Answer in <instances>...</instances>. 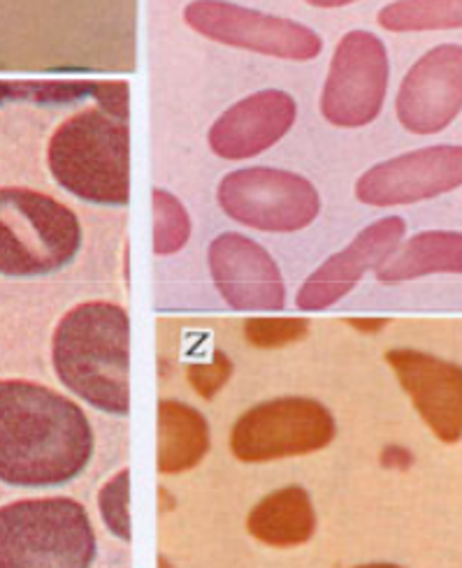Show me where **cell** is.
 <instances>
[{"mask_svg":"<svg viewBox=\"0 0 462 568\" xmlns=\"http://www.w3.org/2000/svg\"><path fill=\"white\" fill-rule=\"evenodd\" d=\"M210 423L202 413L179 399H161L157 408V471L182 476L208 457Z\"/></svg>","mask_w":462,"mask_h":568,"instance_id":"17","label":"cell"},{"mask_svg":"<svg viewBox=\"0 0 462 568\" xmlns=\"http://www.w3.org/2000/svg\"><path fill=\"white\" fill-rule=\"evenodd\" d=\"M414 459H416L414 453L404 448V446H389V448H383V453H381V464L386 469H393V471L412 469Z\"/></svg>","mask_w":462,"mask_h":568,"instance_id":"26","label":"cell"},{"mask_svg":"<svg viewBox=\"0 0 462 568\" xmlns=\"http://www.w3.org/2000/svg\"><path fill=\"white\" fill-rule=\"evenodd\" d=\"M353 568H406V566L393 564V561H370V564H358Z\"/></svg>","mask_w":462,"mask_h":568,"instance_id":"29","label":"cell"},{"mask_svg":"<svg viewBox=\"0 0 462 568\" xmlns=\"http://www.w3.org/2000/svg\"><path fill=\"white\" fill-rule=\"evenodd\" d=\"M98 515L106 529L131 544L133 540V525H131V469L123 467L117 474H112L98 489Z\"/></svg>","mask_w":462,"mask_h":568,"instance_id":"21","label":"cell"},{"mask_svg":"<svg viewBox=\"0 0 462 568\" xmlns=\"http://www.w3.org/2000/svg\"><path fill=\"white\" fill-rule=\"evenodd\" d=\"M214 288L235 312H279L287 283L272 253L240 232H223L208 248Z\"/></svg>","mask_w":462,"mask_h":568,"instance_id":"13","label":"cell"},{"mask_svg":"<svg viewBox=\"0 0 462 568\" xmlns=\"http://www.w3.org/2000/svg\"><path fill=\"white\" fill-rule=\"evenodd\" d=\"M346 323L361 334H379L381 329H386L391 325L389 318H349Z\"/></svg>","mask_w":462,"mask_h":568,"instance_id":"27","label":"cell"},{"mask_svg":"<svg viewBox=\"0 0 462 568\" xmlns=\"http://www.w3.org/2000/svg\"><path fill=\"white\" fill-rule=\"evenodd\" d=\"M406 237V221L402 216H383L358 235L304 278L295 295V306L302 312H323L342 302L368 272H376Z\"/></svg>","mask_w":462,"mask_h":568,"instance_id":"14","label":"cell"},{"mask_svg":"<svg viewBox=\"0 0 462 568\" xmlns=\"http://www.w3.org/2000/svg\"><path fill=\"white\" fill-rule=\"evenodd\" d=\"M98 538L87 508L70 497L0 506V568H91Z\"/></svg>","mask_w":462,"mask_h":568,"instance_id":"4","label":"cell"},{"mask_svg":"<svg viewBox=\"0 0 462 568\" xmlns=\"http://www.w3.org/2000/svg\"><path fill=\"white\" fill-rule=\"evenodd\" d=\"M89 84H61V82H49V84H40V82H0V102L10 100V98H31V100H68V98H77L80 89H87Z\"/></svg>","mask_w":462,"mask_h":568,"instance_id":"24","label":"cell"},{"mask_svg":"<svg viewBox=\"0 0 462 568\" xmlns=\"http://www.w3.org/2000/svg\"><path fill=\"white\" fill-rule=\"evenodd\" d=\"M381 283H406L428 276H462V230H423L395 248L376 272Z\"/></svg>","mask_w":462,"mask_h":568,"instance_id":"18","label":"cell"},{"mask_svg":"<svg viewBox=\"0 0 462 568\" xmlns=\"http://www.w3.org/2000/svg\"><path fill=\"white\" fill-rule=\"evenodd\" d=\"M247 531L274 550L310 544L317 534V508L310 493L300 485L274 489L249 510Z\"/></svg>","mask_w":462,"mask_h":568,"instance_id":"16","label":"cell"},{"mask_svg":"<svg viewBox=\"0 0 462 568\" xmlns=\"http://www.w3.org/2000/svg\"><path fill=\"white\" fill-rule=\"evenodd\" d=\"M233 359H230L223 351H214L204 359H198V363L189 365L187 369V381L191 385V390L202 397V399H214L228 381L233 378Z\"/></svg>","mask_w":462,"mask_h":568,"instance_id":"23","label":"cell"},{"mask_svg":"<svg viewBox=\"0 0 462 568\" xmlns=\"http://www.w3.org/2000/svg\"><path fill=\"white\" fill-rule=\"evenodd\" d=\"M98 93H93L100 102V110L108 112L121 121L128 119V84L125 82H100L93 84Z\"/></svg>","mask_w":462,"mask_h":568,"instance_id":"25","label":"cell"},{"mask_svg":"<svg viewBox=\"0 0 462 568\" xmlns=\"http://www.w3.org/2000/svg\"><path fill=\"white\" fill-rule=\"evenodd\" d=\"M47 163L57 184L84 202L125 206L131 200V128L100 108L74 112L57 128Z\"/></svg>","mask_w":462,"mask_h":568,"instance_id":"3","label":"cell"},{"mask_svg":"<svg viewBox=\"0 0 462 568\" xmlns=\"http://www.w3.org/2000/svg\"><path fill=\"white\" fill-rule=\"evenodd\" d=\"M391 82L389 49L370 31H349L332 51L321 91V116L355 131L379 119Z\"/></svg>","mask_w":462,"mask_h":568,"instance_id":"8","label":"cell"},{"mask_svg":"<svg viewBox=\"0 0 462 568\" xmlns=\"http://www.w3.org/2000/svg\"><path fill=\"white\" fill-rule=\"evenodd\" d=\"M93 450V427L80 404L38 381H0V483L66 485L89 467Z\"/></svg>","mask_w":462,"mask_h":568,"instance_id":"1","label":"cell"},{"mask_svg":"<svg viewBox=\"0 0 462 568\" xmlns=\"http://www.w3.org/2000/svg\"><path fill=\"white\" fill-rule=\"evenodd\" d=\"M376 21L389 33L462 31V0H393Z\"/></svg>","mask_w":462,"mask_h":568,"instance_id":"19","label":"cell"},{"mask_svg":"<svg viewBox=\"0 0 462 568\" xmlns=\"http://www.w3.org/2000/svg\"><path fill=\"white\" fill-rule=\"evenodd\" d=\"M462 114V44L428 49L402 77L395 116L406 133L440 135Z\"/></svg>","mask_w":462,"mask_h":568,"instance_id":"12","label":"cell"},{"mask_svg":"<svg viewBox=\"0 0 462 568\" xmlns=\"http://www.w3.org/2000/svg\"><path fill=\"white\" fill-rule=\"evenodd\" d=\"M159 568H174V564L168 557H159Z\"/></svg>","mask_w":462,"mask_h":568,"instance_id":"30","label":"cell"},{"mask_svg":"<svg viewBox=\"0 0 462 568\" xmlns=\"http://www.w3.org/2000/svg\"><path fill=\"white\" fill-rule=\"evenodd\" d=\"M51 365L77 399L125 418L131 413V316L106 300L72 306L51 334Z\"/></svg>","mask_w":462,"mask_h":568,"instance_id":"2","label":"cell"},{"mask_svg":"<svg viewBox=\"0 0 462 568\" xmlns=\"http://www.w3.org/2000/svg\"><path fill=\"white\" fill-rule=\"evenodd\" d=\"M298 119L291 93L265 89L230 105L210 128L208 142L223 161H249L284 140Z\"/></svg>","mask_w":462,"mask_h":568,"instance_id":"15","label":"cell"},{"mask_svg":"<svg viewBox=\"0 0 462 568\" xmlns=\"http://www.w3.org/2000/svg\"><path fill=\"white\" fill-rule=\"evenodd\" d=\"M335 416L319 399L274 397L242 413L228 448L242 464H270L319 453L335 442Z\"/></svg>","mask_w":462,"mask_h":568,"instance_id":"6","label":"cell"},{"mask_svg":"<svg viewBox=\"0 0 462 568\" xmlns=\"http://www.w3.org/2000/svg\"><path fill=\"white\" fill-rule=\"evenodd\" d=\"M310 334L307 318H249L244 323V339L261 351L284 348L302 342Z\"/></svg>","mask_w":462,"mask_h":568,"instance_id":"22","label":"cell"},{"mask_svg":"<svg viewBox=\"0 0 462 568\" xmlns=\"http://www.w3.org/2000/svg\"><path fill=\"white\" fill-rule=\"evenodd\" d=\"M80 248L82 225L68 204L31 189H0V274H54Z\"/></svg>","mask_w":462,"mask_h":568,"instance_id":"5","label":"cell"},{"mask_svg":"<svg viewBox=\"0 0 462 568\" xmlns=\"http://www.w3.org/2000/svg\"><path fill=\"white\" fill-rule=\"evenodd\" d=\"M304 3L321 10H335V8H346L351 3H358V0H304Z\"/></svg>","mask_w":462,"mask_h":568,"instance_id":"28","label":"cell"},{"mask_svg":"<svg viewBox=\"0 0 462 568\" xmlns=\"http://www.w3.org/2000/svg\"><path fill=\"white\" fill-rule=\"evenodd\" d=\"M421 423L444 446L462 442V365L412 346L383 355Z\"/></svg>","mask_w":462,"mask_h":568,"instance_id":"11","label":"cell"},{"mask_svg":"<svg viewBox=\"0 0 462 568\" xmlns=\"http://www.w3.org/2000/svg\"><path fill=\"white\" fill-rule=\"evenodd\" d=\"M189 29L212 42L279 61H312L323 51L321 36L300 21L251 10L230 0H191Z\"/></svg>","mask_w":462,"mask_h":568,"instance_id":"9","label":"cell"},{"mask_svg":"<svg viewBox=\"0 0 462 568\" xmlns=\"http://www.w3.org/2000/svg\"><path fill=\"white\" fill-rule=\"evenodd\" d=\"M153 253L168 257L182 251L193 232L184 202L165 189H153Z\"/></svg>","mask_w":462,"mask_h":568,"instance_id":"20","label":"cell"},{"mask_svg":"<svg viewBox=\"0 0 462 568\" xmlns=\"http://www.w3.org/2000/svg\"><path fill=\"white\" fill-rule=\"evenodd\" d=\"M217 202L230 221L272 235L300 232L321 214V195L310 179L268 165L228 172L219 182Z\"/></svg>","mask_w":462,"mask_h":568,"instance_id":"7","label":"cell"},{"mask_svg":"<svg viewBox=\"0 0 462 568\" xmlns=\"http://www.w3.org/2000/svg\"><path fill=\"white\" fill-rule=\"evenodd\" d=\"M462 189V144H432L400 153L358 176L355 200L376 210L412 206Z\"/></svg>","mask_w":462,"mask_h":568,"instance_id":"10","label":"cell"}]
</instances>
